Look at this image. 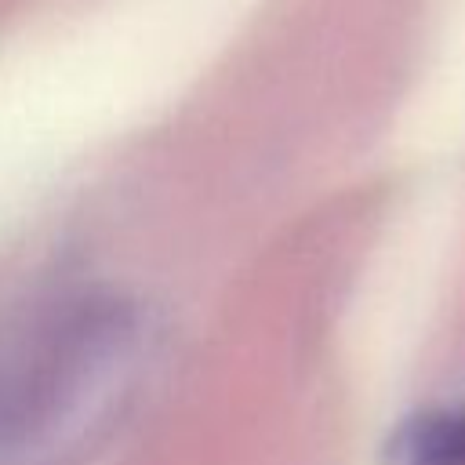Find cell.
<instances>
[{
  "label": "cell",
  "instance_id": "1",
  "mask_svg": "<svg viewBox=\"0 0 465 465\" xmlns=\"http://www.w3.org/2000/svg\"><path fill=\"white\" fill-rule=\"evenodd\" d=\"M385 465H465V400L432 403L403 418Z\"/></svg>",
  "mask_w": 465,
  "mask_h": 465
}]
</instances>
